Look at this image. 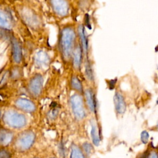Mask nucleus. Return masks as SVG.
Returning <instances> with one entry per match:
<instances>
[{"label": "nucleus", "instance_id": "nucleus-22", "mask_svg": "<svg viewBox=\"0 0 158 158\" xmlns=\"http://www.w3.org/2000/svg\"><path fill=\"white\" fill-rule=\"evenodd\" d=\"M82 146H83V149L84 151L86 154H90L91 152V151L93 150V147L90 143H85L83 144Z\"/></svg>", "mask_w": 158, "mask_h": 158}, {"label": "nucleus", "instance_id": "nucleus-28", "mask_svg": "<svg viewBox=\"0 0 158 158\" xmlns=\"http://www.w3.org/2000/svg\"><path fill=\"white\" fill-rule=\"evenodd\" d=\"M53 158H54V157H53Z\"/></svg>", "mask_w": 158, "mask_h": 158}, {"label": "nucleus", "instance_id": "nucleus-17", "mask_svg": "<svg viewBox=\"0 0 158 158\" xmlns=\"http://www.w3.org/2000/svg\"><path fill=\"white\" fill-rule=\"evenodd\" d=\"M70 158H85V157L80 148H78L76 145H72L71 147Z\"/></svg>", "mask_w": 158, "mask_h": 158}, {"label": "nucleus", "instance_id": "nucleus-14", "mask_svg": "<svg viewBox=\"0 0 158 158\" xmlns=\"http://www.w3.org/2000/svg\"><path fill=\"white\" fill-rule=\"evenodd\" d=\"M73 65L76 69H79L81 65L82 59V51L81 47L78 45L73 51Z\"/></svg>", "mask_w": 158, "mask_h": 158}, {"label": "nucleus", "instance_id": "nucleus-5", "mask_svg": "<svg viewBox=\"0 0 158 158\" xmlns=\"http://www.w3.org/2000/svg\"><path fill=\"white\" fill-rule=\"evenodd\" d=\"M43 79L40 74H36L30 81L28 85L29 91L34 96H38L40 94L43 88Z\"/></svg>", "mask_w": 158, "mask_h": 158}, {"label": "nucleus", "instance_id": "nucleus-16", "mask_svg": "<svg viewBox=\"0 0 158 158\" xmlns=\"http://www.w3.org/2000/svg\"><path fill=\"white\" fill-rule=\"evenodd\" d=\"M91 136L93 144L95 146H98L100 143V136H99V133L98 130V128L94 123H91Z\"/></svg>", "mask_w": 158, "mask_h": 158}, {"label": "nucleus", "instance_id": "nucleus-20", "mask_svg": "<svg viewBox=\"0 0 158 158\" xmlns=\"http://www.w3.org/2000/svg\"><path fill=\"white\" fill-rule=\"evenodd\" d=\"M85 72H86V75H87L88 78L90 80H93V72H92L91 65H90L89 63H88V62L86 63Z\"/></svg>", "mask_w": 158, "mask_h": 158}, {"label": "nucleus", "instance_id": "nucleus-15", "mask_svg": "<svg viewBox=\"0 0 158 158\" xmlns=\"http://www.w3.org/2000/svg\"><path fill=\"white\" fill-rule=\"evenodd\" d=\"M78 31L79 34V36L81 40V45H82V48L85 53L87 52L88 51V40L85 35V28L82 25H80L78 28Z\"/></svg>", "mask_w": 158, "mask_h": 158}, {"label": "nucleus", "instance_id": "nucleus-7", "mask_svg": "<svg viewBox=\"0 0 158 158\" xmlns=\"http://www.w3.org/2000/svg\"><path fill=\"white\" fill-rule=\"evenodd\" d=\"M15 104L19 109L28 112H32L36 109L35 104L25 98H19L17 99L15 102Z\"/></svg>", "mask_w": 158, "mask_h": 158}, {"label": "nucleus", "instance_id": "nucleus-26", "mask_svg": "<svg viewBox=\"0 0 158 158\" xmlns=\"http://www.w3.org/2000/svg\"><path fill=\"white\" fill-rule=\"evenodd\" d=\"M85 17H86V24L87 27H88L89 29H91V27L90 26V24H89V16H88V14H86Z\"/></svg>", "mask_w": 158, "mask_h": 158}, {"label": "nucleus", "instance_id": "nucleus-8", "mask_svg": "<svg viewBox=\"0 0 158 158\" xmlns=\"http://www.w3.org/2000/svg\"><path fill=\"white\" fill-rule=\"evenodd\" d=\"M115 109L119 114H123L126 110V103L123 96L118 92L115 93L114 96Z\"/></svg>", "mask_w": 158, "mask_h": 158}, {"label": "nucleus", "instance_id": "nucleus-1", "mask_svg": "<svg viewBox=\"0 0 158 158\" xmlns=\"http://www.w3.org/2000/svg\"><path fill=\"white\" fill-rule=\"evenodd\" d=\"M75 39V32L71 27H65L62 31L60 40V46L62 54L64 59H68L70 57L74 46Z\"/></svg>", "mask_w": 158, "mask_h": 158}, {"label": "nucleus", "instance_id": "nucleus-24", "mask_svg": "<svg viewBox=\"0 0 158 158\" xmlns=\"http://www.w3.org/2000/svg\"><path fill=\"white\" fill-rule=\"evenodd\" d=\"M146 158H158V154L157 152L152 151L148 154Z\"/></svg>", "mask_w": 158, "mask_h": 158}, {"label": "nucleus", "instance_id": "nucleus-18", "mask_svg": "<svg viewBox=\"0 0 158 158\" xmlns=\"http://www.w3.org/2000/svg\"><path fill=\"white\" fill-rule=\"evenodd\" d=\"M71 85H72V87L74 89H75L79 92H81L83 90V86H82L81 81L75 76H73L71 79Z\"/></svg>", "mask_w": 158, "mask_h": 158}, {"label": "nucleus", "instance_id": "nucleus-25", "mask_svg": "<svg viewBox=\"0 0 158 158\" xmlns=\"http://www.w3.org/2000/svg\"><path fill=\"white\" fill-rule=\"evenodd\" d=\"M116 81H117V79L112 80H110V81H109V88H110V89H112L114 88L115 83H116Z\"/></svg>", "mask_w": 158, "mask_h": 158}, {"label": "nucleus", "instance_id": "nucleus-23", "mask_svg": "<svg viewBox=\"0 0 158 158\" xmlns=\"http://www.w3.org/2000/svg\"><path fill=\"white\" fill-rule=\"evenodd\" d=\"M10 154L4 149H0V158H10Z\"/></svg>", "mask_w": 158, "mask_h": 158}, {"label": "nucleus", "instance_id": "nucleus-2", "mask_svg": "<svg viewBox=\"0 0 158 158\" xmlns=\"http://www.w3.org/2000/svg\"><path fill=\"white\" fill-rule=\"evenodd\" d=\"M3 120L6 124L12 128H21L26 124L25 115L12 110L4 112Z\"/></svg>", "mask_w": 158, "mask_h": 158}, {"label": "nucleus", "instance_id": "nucleus-13", "mask_svg": "<svg viewBox=\"0 0 158 158\" xmlns=\"http://www.w3.org/2000/svg\"><path fill=\"white\" fill-rule=\"evenodd\" d=\"M49 57L47 53L44 51H39L35 56V60L37 65L40 66H44L49 62Z\"/></svg>", "mask_w": 158, "mask_h": 158}, {"label": "nucleus", "instance_id": "nucleus-10", "mask_svg": "<svg viewBox=\"0 0 158 158\" xmlns=\"http://www.w3.org/2000/svg\"><path fill=\"white\" fill-rule=\"evenodd\" d=\"M85 95L86 101L89 110L91 112L96 113V101L95 96L93 93V91L90 89H87L85 92Z\"/></svg>", "mask_w": 158, "mask_h": 158}, {"label": "nucleus", "instance_id": "nucleus-12", "mask_svg": "<svg viewBox=\"0 0 158 158\" xmlns=\"http://www.w3.org/2000/svg\"><path fill=\"white\" fill-rule=\"evenodd\" d=\"M12 27V20L9 15L0 9V27L4 29H9Z\"/></svg>", "mask_w": 158, "mask_h": 158}, {"label": "nucleus", "instance_id": "nucleus-3", "mask_svg": "<svg viewBox=\"0 0 158 158\" xmlns=\"http://www.w3.org/2000/svg\"><path fill=\"white\" fill-rule=\"evenodd\" d=\"M70 104L75 117L78 120L83 119L86 116L82 98L78 94L72 95L70 98Z\"/></svg>", "mask_w": 158, "mask_h": 158}, {"label": "nucleus", "instance_id": "nucleus-19", "mask_svg": "<svg viewBox=\"0 0 158 158\" xmlns=\"http://www.w3.org/2000/svg\"><path fill=\"white\" fill-rule=\"evenodd\" d=\"M11 77L13 79H17L20 78L22 75V71L19 67H15L14 68L10 73Z\"/></svg>", "mask_w": 158, "mask_h": 158}, {"label": "nucleus", "instance_id": "nucleus-4", "mask_svg": "<svg viewBox=\"0 0 158 158\" xmlns=\"http://www.w3.org/2000/svg\"><path fill=\"white\" fill-rule=\"evenodd\" d=\"M35 134L31 131H26L22 133L15 141V147L20 151L28 149L33 143Z\"/></svg>", "mask_w": 158, "mask_h": 158}, {"label": "nucleus", "instance_id": "nucleus-9", "mask_svg": "<svg viewBox=\"0 0 158 158\" xmlns=\"http://www.w3.org/2000/svg\"><path fill=\"white\" fill-rule=\"evenodd\" d=\"M12 43V57L14 61L16 63H20L22 58V53L21 46L17 40L12 38L11 40Z\"/></svg>", "mask_w": 158, "mask_h": 158}, {"label": "nucleus", "instance_id": "nucleus-11", "mask_svg": "<svg viewBox=\"0 0 158 158\" xmlns=\"http://www.w3.org/2000/svg\"><path fill=\"white\" fill-rule=\"evenodd\" d=\"M12 133L6 129H0V145L6 146L8 144L12 139Z\"/></svg>", "mask_w": 158, "mask_h": 158}, {"label": "nucleus", "instance_id": "nucleus-27", "mask_svg": "<svg viewBox=\"0 0 158 158\" xmlns=\"http://www.w3.org/2000/svg\"><path fill=\"white\" fill-rule=\"evenodd\" d=\"M157 126H158V124H157Z\"/></svg>", "mask_w": 158, "mask_h": 158}, {"label": "nucleus", "instance_id": "nucleus-21", "mask_svg": "<svg viewBox=\"0 0 158 158\" xmlns=\"http://www.w3.org/2000/svg\"><path fill=\"white\" fill-rule=\"evenodd\" d=\"M149 139V134L147 131L144 130L141 133V141L143 143L146 144L148 143Z\"/></svg>", "mask_w": 158, "mask_h": 158}, {"label": "nucleus", "instance_id": "nucleus-6", "mask_svg": "<svg viewBox=\"0 0 158 158\" xmlns=\"http://www.w3.org/2000/svg\"><path fill=\"white\" fill-rule=\"evenodd\" d=\"M51 6L54 12L59 15L65 16L69 12L68 2L63 0H55L51 1Z\"/></svg>", "mask_w": 158, "mask_h": 158}]
</instances>
